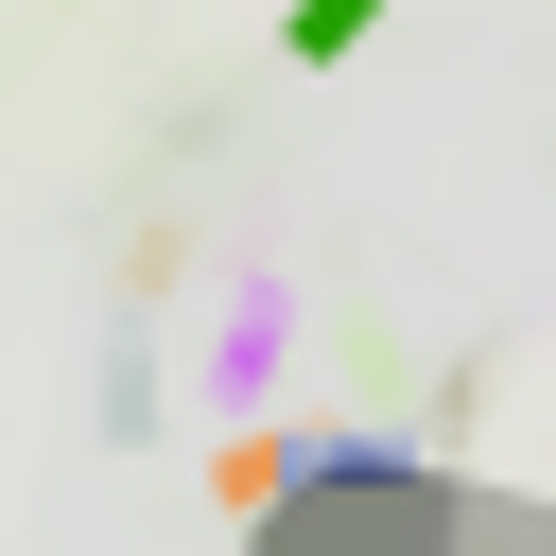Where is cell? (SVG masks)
<instances>
[{"label":"cell","instance_id":"6da1fadb","mask_svg":"<svg viewBox=\"0 0 556 556\" xmlns=\"http://www.w3.org/2000/svg\"><path fill=\"white\" fill-rule=\"evenodd\" d=\"M365 17H382V0H295V70H330V52L365 35Z\"/></svg>","mask_w":556,"mask_h":556}]
</instances>
